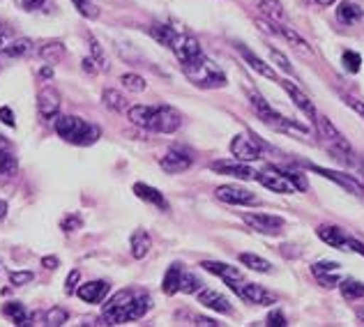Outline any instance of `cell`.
I'll return each instance as SVG.
<instances>
[{"label":"cell","instance_id":"cell-1","mask_svg":"<svg viewBox=\"0 0 364 327\" xmlns=\"http://www.w3.org/2000/svg\"><path fill=\"white\" fill-rule=\"evenodd\" d=\"M152 306V297L139 288H124L118 291L104 304V321L109 325H124L143 318Z\"/></svg>","mask_w":364,"mask_h":327},{"label":"cell","instance_id":"cell-2","mask_svg":"<svg viewBox=\"0 0 364 327\" xmlns=\"http://www.w3.org/2000/svg\"><path fill=\"white\" fill-rule=\"evenodd\" d=\"M127 115L136 127L155 134H173L182 124V115L173 107H168V104H157V107L136 104V107L127 109Z\"/></svg>","mask_w":364,"mask_h":327},{"label":"cell","instance_id":"cell-3","mask_svg":"<svg viewBox=\"0 0 364 327\" xmlns=\"http://www.w3.org/2000/svg\"><path fill=\"white\" fill-rule=\"evenodd\" d=\"M55 134L72 143V146H92V143H97V139L102 136V129L97 127V124H92L88 120L79 118V115H55Z\"/></svg>","mask_w":364,"mask_h":327},{"label":"cell","instance_id":"cell-4","mask_svg":"<svg viewBox=\"0 0 364 327\" xmlns=\"http://www.w3.org/2000/svg\"><path fill=\"white\" fill-rule=\"evenodd\" d=\"M180 67H182V74H185L196 88L210 90V88H224L226 85V74L219 70L205 53L191 58L187 63H180Z\"/></svg>","mask_w":364,"mask_h":327},{"label":"cell","instance_id":"cell-5","mask_svg":"<svg viewBox=\"0 0 364 327\" xmlns=\"http://www.w3.org/2000/svg\"><path fill=\"white\" fill-rule=\"evenodd\" d=\"M316 127H318V134L323 143L328 146V150L334 155V159H341L348 166H358L360 164V155H355V150L350 148V143L343 139V134L334 127V124L325 118V115H316Z\"/></svg>","mask_w":364,"mask_h":327},{"label":"cell","instance_id":"cell-6","mask_svg":"<svg viewBox=\"0 0 364 327\" xmlns=\"http://www.w3.org/2000/svg\"><path fill=\"white\" fill-rule=\"evenodd\" d=\"M249 104H252V109L256 111L258 118H261L265 124H270V127L277 132L298 134V136H306V134H309V129H306L304 124H298L295 120H289V118H284V115L277 113L258 92H249Z\"/></svg>","mask_w":364,"mask_h":327},{"label":"cell","instance_id":"cell-7","mask_svg":"<svg viewBox=\"0 0 364 327\" xmlns=\"http://www.w3.org/2000/svg\"><path fill=\"white\" fill-rule=\"evenodd\" d=\"M231 152L240 161H256L263 155V143L254 134H237L231 141Z\"/></svg>","mask_w":364,"mask_h":327},{"label":"cell","instance_id":"cell-8","mask_svg":"<svg viewBox=\"0 0 364 327\" xmlns=\"http://www.w3.org/2000/svg\"><path fill=\"white\" fill-rule=\"evenodd\" d=\"M233 293H237L240 300H245L247 304H258V306H267L277 302V295L270 293L267 288L258 286V284H245V282H235L231 284Z\"/></svg>","mask_w":364,"mask_h":327},{"label":"cell","instance_id":"cell-9","mask_svg":"<svg viewBox=\"0 0 364 327\" xmlns=\"http://www.w3.org/2000/svg\"><path fill=\"white\" fill-rule=\"evenodd\" d=\"M314 173H318V176H323L325 180L334 182V185H339L348 191V194H353L355 198L364 200V185L355 178V176H346V173H339V171H332V168H323V166H309Z\"/></svg>","mask_w":364,"mask_h":327},{"label":"cell","instance_id":"cell-10","mask_svg":"<svg viewBox=\"0 0 364 327\" xmlns=\"http://www.w3.org/2000/svg\"><path fill=\"white\" fill-rule=\"evenodd\" d=\"M242 219L249 228H254L256 233H263V235H279L284 228L282 217L267 215V213H247Z\"/></svg>","mask_w":364,"mask_h":327},{"label":"cell","instance_id":"cell-11","mask_svg":"<svg viewBox=\"0 0 364 327\" xmlns=\"http://www.w3.org/2000/svg\"><path fill=\"white\" fill-rule=\"evenodd\" d=\"M215 196L219 200H224V203H228V205H256L258 203L256 194H252L249 189L237 187V185H222V187H217Z\"/></svg>","mask_w":364,"mask_h":327},{"label":"cell","instance_id":"cell-12","mask_svg":"<svg viewBox=\"0 0 364 327\" xmlns=\"http://www.w3.org/2000/svg\"><path fill=\"white\" fill-rule=\"evenodd\" d=\"M256 180L261 182L265 189L274 191V194H293V191H295V187L291 185L289 180H286L284 173L279 168H272V166L261 171V173H256Z\"/></svg>","mask_w":364,"mask_h":327},{"label":"cell","instance_id":"cell-13","mask_svg":"<svg viewBox=\"0 0 364 327\" xmlns=\"http://www.w3.org/2000/svg\"><path fill=\"white\" fill-rule=\"evenodd\" d=\"M168 49L176 53V58H178L180 63H187V60H191V58H196V55L203 53V49H200V44H198L196 37L182 35V33H176L173 42H171Z\"/></svg>","mask_w":364,"mask_h":327},{"label":"cell","instance_id":"cell-14","mask_svg":"<svg viewBox=\"0 0 364 327\" xmlns=\"http://www.w3.org/2000/svg\"><path fill=\"white\" fill-rule=\"evenodd\" d=\"M109 291H111L109 282H104V279H95V282H88V284H83V286H76L74 293L79 295L83 302L100 304V302H104V297L109 295Z\"/></svg>","mask_w":364,"mask_h":327},{"label":"cell","instance_id":"cell-15","mask_svg":"<svg viewBox=\"0 0 364 327\" xmlns=\"http://www.w3.org/2000/svg\"><path fill=\"white\" fill-rule=\"evenodd\" d=\"M159 166L164 168L166 173H171V176H176V173H182V171H187L191 166V157L180 148H168L164 152V157L159 159Z\"/></svg>","mask_w":364,"mask_h":327},{"label":"cell","instance_id":"cell-16","mask_svg":"<svg viewBox=\"0 0 364 327\" xmlns=\"http://www.w3.org/2000/svg\"><path fill=\"white\" fill-rule=\"evenodd\" d=\"M210 168L217 171V173H224V176H231L237 180H256V171L247 166V161H213Z\"/></svg>","mask_w":364,"mask_h":327},{"label":"cell","instance_id":"cell-17","mask_svg":"<svg viewBox=\"0 0 364 327\" xmlns=\"http://www.w3.org/2000/svg\"><path fill=\"white\" fill-rule=\"evenodd\" d=\"M311 274L318 279L321 286H325V288H337L339 286V263H334V261L314 263Z\"/></svg>","mask_w":364,"mask_h":327},{"label":"cell","instance_id":"cell-18","mask_svg":"<svg viewBox=\"0 0 364 327\" xmlns=\"http://www.w3.org/2000/svg\"><path fill=\"white\" fill-rule=\"evenodd\" d=\"M37 111H40L42 118H55L60 111V92L55 88H44L37 95Z\"/></svg>","mask_w":364,"mask_h":327},{"label":"cell","instance_id":"cell-19","mask_svg":"<svg viewBox=\"0 0 364 327\" xmlns=\"http://www.w3.org/2000/svg\"><path fill=\"white\" fill-rule=\"evenodd\" d=\"M196 295H198V302L203 304V306H208V309H213V311H217V313H226V316H228V313H233L231 302H228L222 293L213 291V288H200V291H198Z\"/></svg>","mask_w":364,"mask_h":327},{"label":"cell","instance_id":"cell-20","mask_svg":"<svg viewBox=\"0 0 364 327\" xmlns=\"http://www.w3.org/2000/svg\"><path fill=\"white\" fill-rule=\"evenodd\" d=\"M316 235H318L325 245H330L334 249H341V252H348V235L343 233V228L323 224V226L316 228Z\"/></svg>","mask_w":364,"mask_h":327},{"label":"cell","instance_id":"cell-21","mask_svg":"<svg viewBox=\"0 0 364 327\" xmlns=\"http://www.w3.org/2000/svg\"><path fill=\"white\" fill-rule=\"evenodd\" d=\"M282 88H284L286 92H289V97L293 100V104L306 115V118H309V120H316V115H318V113H316L314 102H311L309 97H306V95L298 88V85L291 83V81H282Z\"/></svg>","mask_w":364,"mask_h":327},{"label":"cell","instance_id":"cell-22","mask_svg":"<svg viewBox=\"0 0 364 327\" xmlns=\"http://www.w3.org/2000/svg\"><path fill=\"white\" fill-rule=\"evenodd\" d=\"M35 51V44L33 40L28 37H21V40H14L12 44H7L0 49V63H7V60H21V58L31 55Z\"/></svg>","mask_w":364,"mask_h":327},{"label":"cell","instance_id":"cell-23","mask_svg":"<svg viewBox=\"0 0 364 327\" xmlns=\"http://www.w3.org/2000/svg\"><path fill=\"white\" fill-rule=\"evenodd\" d=\"M200 267H203L205 272H210V274H215V277H219V279H224V282L231 286V284H235V282H242V272L237 270V267H233V265H228V263H219V261H203L200 263Z\"/></svg>","mask_w":364,"mask_h":327},{"label":"cell","instance_id":"cell-24","mask_svg":"<svg viewBox=\"0 0 364 327\" xmlns=\"http://www.w3.org/2000/svg\"><path fill=\"white\" fill-rule=\"evenodd\" d=\"M237 51H240V55L245 58V63L252 67V70L256 72V74H261V76H265V79H270V81H277V74H274V70L270 65H267L265 60H261V58H258L254 51H249L245 44H237L235 46Z\"/></svg>","mask_w":364,"mask_h":327},{"label":"cell","instance_id":"cell-25","mask_svg":"<svg viewBox=\"0 0 364 327\" xmlns=\"http://www.w3.org/2000/svg\"><path fill=\"white\" fill-rule=\"evenodd\" d=\"M134 194H136L141 200H146V203L155 205L159 210H164V213H168V200L164 198V194H161L159 189L150 187V185H143V182H136L134 185Z\"/></svg>","mask_w":364,"mask_h":327},{"label":"cell","instance_id":"cell-26","mask_svg":"<svg viewBox=\"0 0 364 327\" xmlns=\"http://www.w3.org/2000/svg\"><path fill=\"white\" fill-rule=\"evenodd\" d=\"M129 247H132V256L136 258V261H141V258H146L150 254L152 249V237L148 230H134L132 237H129Z\"/></svg>","mask_w":364,"mask_h":327},{"label":"cell","instance_id":"cell-27","mask_svg":"<svg viewBox=\"0 0 364 327\" xmlns=\"http://www.w3.org/2000/svg\"><path fill=\"white\" fill-rule=\"evenodd\" d=\"M16 155L12 150V143L5 136H0V176H14L16 173Z\"/></svg>","mask_w":364,"mask_h":327},{"label":"cell","instance_id":"cell-28","mask_svg":"<svg viewBox=\"0 0 364 327\" xmlns=\"http://www.w3.org/2000/svg\"><path fill=\"white\" fill-rule=\"evenodd\" d=\"M274 31H277V35H282L286 42H289L291 46H295V51H300V53H304V55H311L314 51H311V46L306 44V40L304 37H300L298 33L293 31V28H289L286 23H274Z\"/></svg>","mask_w":364,"mask_h":327},{"label":"cell","instance_id":"cell-29","mask_svg":"<svg viewBox=\"0 0 364 327\" xmlns=\"http://www.w3.org/2000/svg\"><path fill=\"white\" fill-rule=\"evenodd\" d=\"M182 272H185V267L182 265H171L164 279H161V291H164V295H176L180 293V279H182Z\"/></svg>","mask_w":364,"mask_h":327},{"label":"cell","instance_id":"cell-30","mask_svg":"<svg viewBox=\"0 0 364 327\" xmlns=\"http://www.w3.org/2000/svg\"><path fill=\"white\" fill-rule=\"evenodd\" d=\"M258 9L265 14L267 21H272V23H286V12H284V7L279 0H261L258 3Z\"/></svg>","mask_w":364,"mask_h":327},{"label":"cell","instance_id":"cell-31","mask_svg":"<svg viewBox=\"0 0 364 327\" xmlns=\"http://www.w3.org/2000/svg\"><path fill=\"white\" fill-rule=\"evenodd\" d=\"M339 291L350 302L364 300V284L358 282V279H343V282H339Z\"/></svg>","mask_w":364,"mask_h":327},{"label":"cell","instance_id":"cell-32","mask_svg":"<svg viewBox=\"0 0 364 327\" xmlns=\"http://www.w3.org/2000/svg\"><path fill=\"white\" fill-rule=\"evenodd\" d=\"M40 55H42V60L46 65H58L63 58H65V44L63 42H49V44H44L42 49H40Z\"/></svg>","mask_w":364,"mask_h":327},{"label":"cell","instance_id":"cell-33","mask_svg":"<svg viewBox=\"0 0 364 327\" xmlns=\"http://www.w3.org/2000/svg\"><path fill=\"white\" fill-rule=\"evenodd\" d=\"M3 316L12 321L14 325H31V323H28V311H26V306L21 302H7L3 306Z\"/></svg>","mask_w":364,"mask_h":327},{"label":"cell","instance_id":"cell-34","mask_svg":"<svg viewBox=\"0 0 364 327\" xmlns=\"http://www.w3.org/2000/svg\"><path fill=\"white\" fill-rule=\"evenodd\" d=\"M337 16L341 18L343 23H355L362 18V7L355 5V3H350V0H343V3H339Z\"/></svg>","mask_w":364,"mask_h":327},{"label":"cell","instance_id":"cell-35","mask_svg":"<svg viewBox=\"0 0 364 327\" xmlns=\"http://www.w3.org/2000/svg\"><path fill=\"white\" fill-rule=\"evenodd\" d=\"M240 263L254 272H263V274L272 272V263L265 261V258H261V256H256V254H240Z\"/></svg>","mask_w":364,"mask_h":327},{"label":"cell","instance_id":"cell-36","mask_svg":"<svg viewBox=\"0 0 364 327\" xmlns=\"http://www.w3.org/2000/svg\"><path fill=\"white\" fill-rule=\"evenodd\" d=\"M176 28H171L166 23H152L150 28V35H152V40L159 42V44H164V46H171V42H173V37H176Z\"/></svg>","mask_w":364,"mask_h":327},{"label":"cell","instance_id":"cell-37","mask_svg":"<svg viewBox=\"0 0 364 327\" xmlns=\"http://www.w3.org/2000/svg\"><path fill=\"white\" fill-rule=\"evenodd\" d=\"M102 102H104V107L111 109V111H127V100H124L118 90H111V88L104 90Z\"/></svg>","mask_w":364,"mask_h":327},{"label":"cell","instance_id":"cell-38","mask_svg":"<svg viewBox=\"0 0 364 327\" xmlns=\"http://www.w3.org/2000/svg\"><path fill=\"white\" fill-rule=\"evenodd\" d=\"M120 83H122V88H127L129 92H143L148 88V83L143 76L139 74H122L120 76Z\"/></svg>","mask_w":364,"mask_h":327},{"label":"cell","instance_id":"cell-39","mask_svg":"<svg viewBox=\"0 0 364 327\" xmlns=\"http://www.w3.org/2000/svg\"><path fill=\"white\" fill-rule=\"evenodd\" d=\"M200 288H203V282H200V279L196 277V274H191V272H182V279H180V291L182 293H198Z\"/></svg>","mask_w":364,"mask_h":327},{"label":"cell","instance_id":"cell-40","mask_svg":"<svg viewBox=\"0 0 364 327\" xmlns=\"http://www.w3.org/2000/svg\"><path fill=\"white\" fill-rule=\"evenodd\" d=\"M67 318H70V313H67L65 309H60V306H53V309H49L44 313V325L49 327H60L67 323Z\"/></svg>","mask_w":364,"mask_h":327},{"label":"cell","instance_id":"cell-41","mask_svg":"<svg viewBox=\"0 0 364 327\" xmlns=\"http://www.w3.org/2000/svg\"><path fill=\"white\" fill-rule=\"evenodd\" d=\"M341 60H343V67H346V72L350 74H358L362 70V55L358 51H343Z\"/></svg>","mask_w":364,"mask_h":327},{"label":"cell","instance_id":"cell-42","mask_svg":"<svg viewBox=\"0 0 364 327\" xmlns=\"http://www.w3.org/2000/svg\"><path fill=\"white\" fill-rule=\"evenodd\" d=\"M284 176H286V180L291 182V185L295 187V191H306L309 189V182H306V178L302 176V173H298V171H282Z\"/></svg>","mask_w":364,"mask_h":327},{"label":"cell","instance_id":"cell-43","mask_svg":"<svg viewBox=\"0 0 364 327\" xmlns=\"http://www.w3.org/2000/svg\"><path fill=\"white\" fill-rule=\"evenodd\" d=\"M74 7L79 9V14L85 16V18H97L100 12H97V7L92 5V0H72Z\"/></svg>","mask_w":364,"mask_h":327},{"label":"cell","instance_id":"cell-44","mask_svg":"<svg viewBox=\"0 0 364 327\" xmlns=\"http://www.w3.org/2000/svg\"><path fill=\"white\" fill-rule=\"evenodd\" d=\"M88 42H90V51H92V55H95L92 60L100 65V70H107V55H104V49H102L100 42L95 40V37H92L90 33H88Z\"/></svg>","mask_w":364,"mask_h":327},{"label":"cell","instance_id":"cell-45","mask_svg":"<svg viewBox=\"0 0 364 327\" xmlns=\"http://www.w3.org/2000/svg\"><path fill=\"white\" fill-rule=\"evenodd\" d=\"M270 58H272V63L279 67L282 72H286V74H293V65L289 63V58H286L282 51H277V49H270Z\"/></svg>","mask_w":364,"mask_h":327},{"label":"cell","instance_id":"cell-46","mask_svg":"<svg viewBox=\"0 0 364 327\" xmlns=\"http://www.w3.org/2000/svg\"><path fill=\"white\" fill-rule=\"evenodd\" d=\"M33 279H35L33 270H18V272L9 274V282H12V286H26V284H31Z\"/></svg>","mask_w":364,"mask_h":327},{"label":"cell","instance_id":"cell-47","mask_svg":"<svg viewBox=\"0 0 364 327\" xmlns=\"http://www.w3.org/2000/svg\"><path fill=\"white\" fill-rule=\"evenodd\" d=\"M83 226V219L79 215H70V217H65L63 219V224L60 228L65 230V233H74V230H79Z\"/></svg>","mask_w":364,"mask_h":327},{"label":"cell","instance_id":"cell-48","mask_svg":"<svg viewBox=\"0 0 364 327\" xmlns=\"http://www.w3.org/2000/svg\"><path fill=\"white\" fill-rule=\"evenodd\" d=\"M79 279H81V272L79 270H72L67 274V282H65V293L72 295L76 291V286H79Z\"/></svg>","mask_w":364,"mask_h":327},{"label":"cell","instance_id":"cell-49","mask_svg":"<svg viewBox=\"0 0 364 327\" xmlns=\"http://www.w3.org/2000/svg\"><path fill=\"white\" fill-rule=\"evenodd\" d=\"M267 325H270V327H284L289 323H286V316L282 311H272L270 316H267Z\"/></svg>","mask_w":364,"mask_h":327},{"label":"cell","instance_id":"cell-50","mask_svg":"<svg viewBox=\"0 0 364 327\" xmlns=\"http://www.w3.org/2000/svg\"><path fill=\"white\" fill-rule=\"evenodd\" d=\"M0 122H3V124H7V127H14V113H12V109H9V107H3V109H0Z\"/></svg>","mask_w":364,"mask_h":327},{"label":"cell","instance_id":"cell-51","mask_svg":"<svg viewBox=\"0 0 364 327\" xmlns=\"http://www.w3.org/2000/svg\"><path fill=\"white\" fill-rule=\"evenodd\" d=\"M81 65H83V72H85V74H97V72H100V67H95L97 63H95L92 58H83V63H81Z\"/></svg>","mask_w":364,"mask_h":327},{"label":"cell","instance_id":"cell-52","mask_svg":"<svg viewBox=\"0 0 364 327\" xmlns=\"http://www.w3.org/2000/svg\"><path fill=\"white\" fill-rule=\"evenodd\" d=\"M42 265L46 267V270H58L60 261H58L55 256H44V258H42Z\"/></svg>","mask_w":364,"mask_h":327},{"label":"cell","instance_id":"cell-53","mask_svg":"<svg viewBox=\"0 0 364 327\" xmlns=\"http://www.w3.org/2000/svg\"><path fill=\"white\" fill-rule=\"evenodd\" d=\"M346 104L353 109V111H358L362 118H364V102H360V100H355V97H346Z\"/></svg>","mask_w":364,"mask_h":327},{"label":"cell","instance_id":"cell-54","mask_svg":"<svg viewBox=\"0 0 364 327\" xmlns=\"http://www.w3.org/2000/svg\"><path fill=\"white\" fill-rule=\"evenodd\" d=\"M23 9H28V12H33V9H40L44 5V0H21Z\"/></svg>","mask_w":364,"mask_h":327},{"label":"cell","instance_id":"cell-55","mask_svg":"<svg viewBox=\"0 0 364 327\" xmlns=\"http://www.w3.org/2000/svg\"><path fill=\"white\" fill-rule=\"evenodd\" d=\"M194 325H198V327H217L219 323H217V321H213V318H203V316H198Z\"/></svg>","mask_w":364,"mask_h":327},{"label":"cell","instance_id":"cell-56","mask_svg":"<svg viewBox=\"0 0 364 327\" xmlns=\"http://www.w3.org/2000/svg\"><path fill=\"white\" fill-rule=\"evenodd\" d=\"M5 217H7V203H5L3 198H0V221H3Z\"/></svg>","mask_w":364,"mask_h":327},{"label":"cell","instance_id":"cell-57","mask_svg":"<svg viewBox=\"0 0 364 327\" xmlns=\"http://www.w3.org/2000/svg\"><path fill=\"white\" fill-rule=\"evenodd\" d=\"M40 74H42V79H51V76H53V67H44Z\"/></svg>","mask_w":364,"mask_h":327},{"label":"cell","instance_id":"cell-58","mask_svg":"<svg viewBox=\"0 0 364 327\" xmlns=\"http://www.w3.org/2000/svg\"><path fill=\"white\" fill-rule=\"evenodd\" d=\"M316 3H318L321 7H330V5L337 3V0H316Z\"/></svg>","mask_w":364,"mask_h":327},{"label":"cell","instance_id":"cell-59","mask_svg":"<svg viewBox=\"0 0 364 327\" xmlns=\"http://www.w3.org/2000/svg\"><path fill=\"white\" fill-rule=\"evenodd\" d=\"M355 316H358V321H360V323L364 325V306H360V309L355 311Z\"/></svg>","mask_w":364,"mask_h":327},{"label":"cell","instance_id":"cell-60","mask_svg":"<svg viewBox=\"0 0 364 327\" xmlns=\"http://www.w3.org/2000/svg\"><path fill=\"white\" fill-rule=\"evenodd\" d=\"M358 168L362 173V178H364V157H360V164H358Z\"/></svg>","mask_w":364,"mask_h":327},{"label":"cell","instance_id":"cell-61","mask_svg":"<svg viewBox=\"0 0 364 327\" xmlns=\"http://www.w3.org/2000/svg\"><path fill=\"white\" fill-rule=\"evenodd\" d=\"M3 40H5V28L0 26V46H3Z\"/></svg>","mask_w":364,"mask_h":327}]
</instances>
